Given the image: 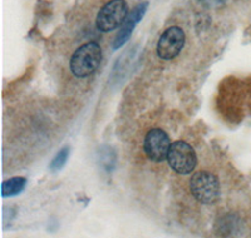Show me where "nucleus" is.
Wrapping results in <instances>:
<instances>
[{
    "label": "nucleus",
    "mask_w": 251,
    "mask_h": 238,
    "mask_svg": "<svg viewBox=\"0 0 251 238\" xmlns=\"http://www.w3.org/2000/svg\"><path fill=\"white\" fill-rule=\"evenodd\" d=\"M102 62V49L97 43L89 42L80 46L69 62V68L72 74L77 78H87Z\"/></svg>",
    "instance_id": "1"
},
{
    "label": "nucleus",
    "mask_w": 251,
    "mask_h": 238,
    "mask_svg": "<svg viewBox=\"0 0 251 238\" xmlns=\"http://www.w3.org/2000/svg\"><path fill=\"white\" fill-rule=\"evenodd\" d=\"M192 196L203 204H212L220 197V182L214 173L200 170L192 176L190 181Z\"/></svg>",
    "instance_id": "2"
},
{
    "label": "nucleus",
    "mask_w": 251,
    "mask_h": 238,
    "mask_svg": "<svg viewBox=\"0 0 251 238\" xmlns=\"http://www.w3.org/2000/svg\"><path fill=\"white\" fill-rule=\"evenodd\" d=\"M128 14V4L125 0H111L98 12L96 25L100 31L108 33L122 25Z\"/></svg>",
    "instance_id": "3"
},
{
    "label": "nucleus",
    "mask_w": 251,
    "mask_h": 238,
    "mask_svg": "<svg viewBox=\"0 0 251 238\" xmlns=\"http://www.w3.org/2000/svg\"><path fill=\"white\" fill-rule=\"evenodd\" d=\"M167 162L170 167L178 174H190L196 167L197 158L191 145L183 141H176L170 148Z\"/></svg>",
    "instance_id": "4"
},
{
    "label": "nucleus",
    "mask_w": 251,
    "mask_h": 238,
    "mask_svg": "<svg viewBox=\"0 0 251 238\" xmlns=\"http://www.w3.org/2000/svg\"><path fill=\"white\" fill-rule=\"evenodd\" d=\"M185 33L178 26H171L161 35L157 43V54L161 59L171 60L176 58L185 46Z\"/></svg>",
    "instance_id": "5"
},
{
    "label": "nucleus",
    "mask_w": 251,
    "mask_h": 238,
    "mask_svg": "<svg viewBox=\"0 0 251 238\" xmlns=\"http://www.w3.org/2000/svg\"><path fill=\"white\" fill-rule=\"evenodd\" d=\"M170 148H171L170 137L162 129H152L145 137L143 149L146 156L151 161L162 162L167 159Z\"/></svg>",
    "instance_id": "6"
},
{
    "label": "nucleus",
    "mask_w": 251,
    "mask_h": 238,
    "mask_svg": "<svg viewBox=\"0 0 251 238\" xmlns=\"http://www.w3.org/2000/svg\"><path fill=\"white\" fill-rule=\"evenodd\" d=\"M149 8V3L145 1V3L138 4L136 8L131 12V14H128L127 19L125 20V23L122 24V28H121L120 33L117 34L116 39H114L113 43V49L117 50L118 48L125 44L127 40L129 39V37L132 35V31H133L134 26L137 25L138 22H141V19L143 18V15L146 14V10Z\"/></svg>",
    "instance_id": "7"
},
{
    "label": "nucleus",
    "mask_w": 251,
    "mask_h": 238,
    "mask_svg": "<svg viewBox=\"0 0 251 238\" xmlns=\"http://www.w3.org/2000/svg\"><path fill=\"white\" fill-rule=\"evenodd\" d=\"M26 178L24 177H13V178L4 181L1 185V194L3 197H12L19 194L25 188Z\"/></svg>",
    "instance_id": "8"
},
{
    "label": "nucleus",
    "mask_w": 251,
    "mask_h": 238,
    "mask_svg": "<svg viewBox=\"0 0 251 238\" xmlns=\"http://www.w3.org/2000/svg\"><path fill=\"white\" fill-rule=\"evenodd\" d=\"M68 156H69V148L68 147H64L63 149H60L59 152H58L57 156L54 157V159L51 161L50 163V169L53 170V172H57V170L62 169L63 166L66 165L67 159H68Z\"/></svg>",
    "instance_id": "9"
},
{
    "label": "nucleus",
    "mask_w": 251,
    "mask_h": 238,
    "mask_svg": "<svg viewBox=\"0 0 251 238\" xmlns=\"http://www.w3.org/2000/svg\"><path fill=\"white\" fill-rule=\"evenodd\" d=\"M199 1H201L203 5L208 6V8H217L223 4L224 0H199Z\"/></svg>",
    "instance_id": "10"
}]
</instances>
